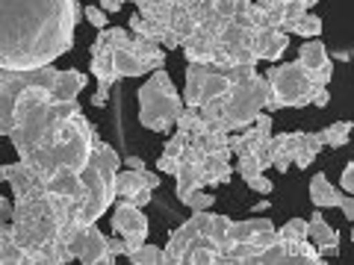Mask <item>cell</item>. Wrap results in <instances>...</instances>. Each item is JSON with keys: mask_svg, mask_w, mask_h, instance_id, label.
Masks as SVG:
<instances>
[{"mask_svg": "<svg viewBox=\"0 0 354 265\" xmlns=\"http://www.w3.org/2000/svg\"><path fill=\"white\" fill-rule=\"evenodd\" d=\"M77 0H0V68H44L74 44Z\"/></svg>", "mask_w": 354, "mask_h": 265, "instance_id": "6da1fadb", "label": "cell"}, {"mask_svg": "<svg viewBox=\"0 0 354 265\" xmlns=\"http://www.w3.org/2000/svg\"><path fill=\"white\" fill-rule=\"evenodd\" d=\"M95 136H97L95 124L83 115V109H80V112H74L71 118L62 121L57 139H53L50 145L32 150L30 157L21 159V162L30 165L32 174H36L41 183H48L50 177L59 174V171H74V174H80V171L86 168L88 157H92Z\"/></svg>", "mask_w": 354, "mask_h": 265, "instance_id": "7a4b0ae2", "label": "cell"}, {"mask_svg": "<svg viewBox=\"0 0 354 265\" xmlns=\"http://www.w3.org/2000/svg\"><path fill=\"white\" fill-rule=\"evenodd\" d=\"M118 153L109 148L101 136H95V148L88 157L86 168L80 171V195L68 206V221L77 227L97 224L109 206L115 201V174H118Z\"/></svg>", "mask_w": 354, "mask_h": 265, "instance_id": "3957f363", "label": "cell"}, {"mask_svg": "<svg viewBox=\"0 0 354 265\" xmlns=\"http://www.w3.org/2000/svg\"><path fill=\"white\" fill-rule=\"evenodd\" d=\"M59 68L44 65V68L15 71V68H0V136L9 139V132L18 127L32 106L48 101L53 83H57Z\"/></svg>", "mask_w": 354, "mask_h": 265, "instance_id": "277c9868", "label": "cell"}, {"mask_svg": "<svg viewBox=\"0 0 354 265\" xmlns=\"http://www.w3.org/2000/svg\"><path fill=\"white\" fill-rule=\"evenodd\" d=\"M266 104H269V83H266L263 74H254L248 80L230 86L227 95H221L218 118H204V121L213 130L239 132L251 127L260 112H266Z\"/></svg>", "mask_w": 354, "mask_h": 265, "instance_id": "5b68a950", "label": "cell"}, {"mask_svg": "<svg viewBox=\"0 0 354 265\" xmlns=\"http://www.w3.org/2000/svg\"><path fill=\"white\" fill-rule=\"evenodd\" d=\"M139 124L151 132H171L183 109V97L165 68L151 71L148 83L139 88Z\"/></svg>", "mask_w": 354, "mask_h": 265, "instance_id": "8992f818", "label": "cell"}, {"mask_svg": "<svg viewBox=\"0 0 354 265\" xmlns=\"http://www.w3.org/2000/svg\"><path fill=\"white\" fill-rule=\"evenodd\" d=\"M263 77H266V83H269V104H266V112H274V109H301L310 104L313 83L307 80V74L298 62L272 65Z\"/></svg>", "mask_w": 354, "mask_h": 265, "instance_id": "52a82bcc", "label": "cell"}, {"mask_svg": "<svg viewBox=\"0 0 354 265\" xmlns=\"http://www.w3.org/2000/svg\"><path fill=\"white\" fill-rule=\"evenodd\" d=\"M234 80H230L227 68H216V65H198L186 62V88H183V106L201 109L204 104L216 101V97L227 95Z\"/></svg>", "mask_w": 354, "mask_h": 265, "instance_id": "ba28073f", "label": "cell"}, {"mask_svg": "<svg viewBox=\"0 0 354 265\" xmlns=\"http://www.w3.org/2000/svg\"><path fill=\"white\" fill-rule=\"evenodd\" d=\"M59 239L65 242V248H68L71 259H80L86 265H113L115 257L106 251V236L97 230V224H65Z\"/></svg>", "mask_w": 354, "mask_h": 265, "instance_id": "9c48e42d", "label": "cell"}, {"mask_svg": "<svg viewBox=\"0 0 354 265\" xmlns=\"http://www.w3.org/2000/svg\"><path fill=\"white\" fill-rule=\"evenodd\" d=\"M160 174H153L148 168H127L115 174V197L127 201L133 206L145 209L153 201V189H160Z\"/></svg>", "mask_w": 354, "mask_h": 265, "instance_id": "30bf717a", "label": "cell"}, {"mask_svg": "<svg viewBox=\"0 0 354 265\" xmlns=\"http://www.w3.org/2000/svg\"><path fill=\"white\" fill-rule=\"evenodd\" d=\"M92 74H95V80H97L92 104L101 109V106H106V101H109V88H113V86L121 80L118 71H115V62H113V44L106 41L104 30H97V39H95V44H92Z\"/></svg>", "mask_w": 354, "mask_h": 265, "instance_id": "8fae6325", "label": "cell"}, {"mask_svg": "<svg viewBox=\"0 0 354 265\" xmlns=\"http://www.w3.org/2000/svg\"><path fill=\"white\" fill-rule=\"evenodd\" d=\"M109 224H113V233H118L121 239L127 242V248H139L142 242L148 239V215L142 213V206H133L127 201H118L115 209H113V218H109Z\"/></svg>", "mask_w": 354, "mask_h": 265, "instance_id": "7c38bea8", "label": "cell"}, {"mask_svg": "<svg viewBox=\"0 0 354 265\" xmlns=\"http://www.w3.org/2000/svg\"><path fill=\"white\" fill-rule=\"evenodd\" d=\"M298 65L304 68L307 80L313 86H328L334 77V62L328 57V48L319 39H304V44L298 48Z\"/></svg>", "mask_w": 354, "mask_h": 265, "instance_id": "4fadbf2b", "label": "cell"}, {"mask_svg": "<svg viewBox=\"0 0 354 265\" xmlns=\"http://www.w3.org/2000/svg\"><path fill=\"white\" fill-rule=\"evenodd\" d=\"M272 136V115L260 112L254 118V124L239 130V132H227V148L234 157H242V153H257Z\"/></svg>", "mask_w": 354, "mask_h": 265, "instance_id": "5bb4252c", "label": "cell"}, {"mask_svg": "<svg viewBox=\"0 0 354 265\" xmlns=\"http://www.w3.org/2000/svg\"><path fill=\"white\" fill-rule=\"evenodd\" d=\"M307 239L316 245V253L322 259L328 257H337L339 253V233H337V227H330L325 215H322V209H313V215H310L307 221Z\"/></svg>", "mask_w": 354, "mask_h": 265, "instance_id": "9a60e30c", "label": "cell"}, {"mask_svg": "<svg viewBox=\"0 0 354 265\" xmlns=\"http://www.w3.org/2000/svg\"><path fill=\"white\" fill-rule=\"evenodd\" d=\"M0 183H9L12 186V195H15V201H21V197H27L32 192H39L44 189V183L39 180L36 174H32L30 165L24 162H9V165H0Z\"/></svg>", "mask_w": 354, "mask_h": 265, "instance_id": "2e32d148", "label": "cell"}, {"mask_svg": "<svg viewBox=\"0 0 354 265\" xmlns=\"http://www.w3.org/2000/svg\"><path fill=\"white\" fill-rule=\"evenodd\" d=\"M234 153L230 148H221L213 153H204L201 157V174H204V186H225L230 177H234Z\"/></svg>", "mask_w": 354, "mask_h": 265, "instance_id": "e0dca14e", "label": "cell"}, {"mask_svg": "<svg viewBox=\"0 0 354 265\" xmlns=\"http://www.w3.org/2000/svg\"><path fill=\"white\" fill-rule=\"evenodd\" d=\"M230 239L234 242H257L260 248H266L274 239V224L269 218L254 215L248 221H230Z\"/></svg>", "mask_w": 354, "mask_h": 265, "instance_id": "ac0fdd59", "label": "cell"}, {"mask_svg": "<svg viewBox=\"0 0 354 265\" xmlns=\"http://www.w3.org/2000/svg\"><path fill=\"white\" fill-rule=\"evenodd\" d=\"M86 86H88V77H86L83 71H77V68H65V71H59V74H57V83H53L50 95H48V101H53V104L77 101V95H80Z\"/></svg>", "mask_w": 354, "mask_h": 265, "instance_id": "d6986e66", "label": "cell"}, {"mask_svg": "<svg viewBox=\"0 0 354 265\" xmlns=\"http://www.w3.org/2000/svg\"><path fill=\"white\" fill-rule=\"evenodd\" d=\"M186 62H198V65H209L216 57V36H209V32H201L195 30L192 36H186L183 44H180Z\"/></svg>", "mask_w": 354, "mask_h": 265, "instance_id": "ffe728a7", "label": "cell"}, {"mask_svg": "<svg viewBox=\"0 0 354 265\" xmlns=\"http://www.w3.org/2000/svg\"><path fill=\"white\" fill-rule=\"evenodd\" d=\"M290 48V36L281 30H257V39H254V53L266 62H278L283 57V50Z\"/></svg>", "mask_w": 354, "mask_h": 265, "instance_id": "44dd1931", "label": "cell"}, {"mask_svg": "<svg viewBox=\"0 0 354 265\" xmlns=\"http://www.w3.org/2000/svg\"><path fill=\"white\" fill-rule=\"evenodd\" d=\"M310 201H313V206L319 209H337L339 201H342V192L337 189L334 183L328 180V174H313V180H310Z\"/></svg>", "mask_w": 354, "mask_h": 265, "instance_id": "7402d4cb", "label": "cell"}, {"mask_svg": "<svg viewBox=\"0 0 354 265\" xmlns=\"http://www.w3.org/2000/svg\"><path fill=\"white\" fill-rule=\"evenodd\" d=\"M218 257H221L218 248L201 233V236H195L189 245L183 248L180 262H186V265H218Z\"/></svg>", "mask_w": 354, "mask_h": 265, "instance_id": "603a6c76", "label": "cell"}, {"mask_svg": "<svg viewBox=\"0 0 354 265\" xmlns=\"http://www.w3.org/2000/svg\"><path fill=\"white\" fill-rule=\"evenodd\" d=\"M278 30L286 32V36L319 39V36H322V18L313 15V12H304V15H298V18H292V21H283Z\"/></svg>", "mask_w": 354, "mask_h": 265, "instance_id": "cb8c5ba5", "label": "cell"}, {"mask_svg": "<svg viewBox=\"0 0 354 265\" xmlns=\"http://www.w3.org/2000/svg\"><path fill=\"white\" fill-rule=\"evenodd\" d=\"M113 62H115V71L118 77L124 80V77H142V74H151L148 65L142 62L136 53H133L127 44H121V48H113Z\"/></svg>", "mask_w": 354, "mask_h": 265, "instance_id": "d4e9b609", "label": "cell"}, {"mask_svg": "<svg viewBox=\"0 0 354 265\" xmlns=\"http://www.w3.org/2000/svg\"><path fill=\"white\" fill-rule=\"evenodd\" d=\"M322 148H325V141H322L319 132H301L298 148H295V157H292V165L295 168H307V165H313Z\"/></svg>", "mask_w": 354, "mask_h": 265, "instance_id": "484cf974", "label": "cell"}, {"mask_svg": "<svg viewBox=\"0 0 354 265\" xmlns=\"http://www.w3.org/2000/svg\"><path fill=\"white\" fill-rule=\"evenodd\" d=\"M351 127H354L351 121H334V124H328L325 130H319V136H322V141H325L330 150H339V148L348 145Z\"/></svg>", "mask_w": 354, "mask_h": 265, "instance_id": "4316f807", "label": "cell"}, {"mask_svg": "<svg viewBox=\"0 0 354 265\" xmlns=\"http://www.w3.org/2000/svg\"><path fill=\"white\" fill-rule=\"evenodd\" d=\"M127 259H130L133 265H157V262H162V248L148 245V242H142L139 248L127 251Z\"/></svg>", "mask_w": 354, "mask_h": 265, "instance_id": "83f0119b", "label": "cell"}, {"mask_svg": "<svg viewBox=\"0 0 354 265\" xmlns=\"http://www.w3.org/2000/svg\"><path fill=\"white\" fill-rule=\"evenodd\" d=\"M236 174L242 177V180H245V177H254V174H266V168H269V165H266L257 153H242V157H236Z\"/></svg>", "mask_w": 354, "mask_h": 265, "instance_id": "f1b7e54d", "label": "cell"}, {"mask_svg": "<svg viewBox=\"0 0 354 265\" xmlns=\"http://www.w3.org/2000/svg\"><path fill=\"white\" fill-rule=\"evenodd\" d=\"M186 145H189V136H186V132H180V130H174L171 136H169V141H165V150H162V157H171V159H177V162H180V157H183Z\"/></svg>", "mask_w": 354, "mask_h": 265, "instance_id": "f546056e", "label": "cell"}, {"mask_svg": "<svg viewBox=\"0 0 354 265\" xmlns=\"http://www.w3.org/2000/svg\"><path fill=\"white\" fill-rule=\"evenodd\" d=\"M281 239H307V221L304 218H290L281 230H274Z\"/></svg>", "mask_w": 354, "mask_h": 265, "instance_id": "4dcf8cb0", "label": "cell"}, {"mask_svg": "<svg viewBox=\"0 0 354 265\" xmlns=\"http://www.w3.org/2000/svg\"><path fill=\"white\" fill-rule=\"evenodd\" d=\"M186 206H189V213H204V209H213V206H216V195H209V192H204V189H198V192L189 195Z\"/></svg>", "mask_w": 354, "mask_h": 265, "instance_id": "1f68e13d", "label": "cell"}, {"mask_svg": "<svg viewBox=\"0 0 354 265\" xmlns=\"http://www.w3.org/2000/svg\"><path fill=\"white\" fill-rule=\"evenodd\" d=\"M245 186H248V189L251 192H257V195H272V189H274V183L269 180V177H266V174H254V177H245Z\"/></svg>", "mask_w": 354, "mask_h": 265, "instance_id": "d6a6232c", "label": "cell"}, {"mask_svg": "<svg viewBox=\"0 0 354 265\" xmlns=\"http://www.w3.org/2000/svg\"><path fill=\"white\" fill-rule=\"evenodd\" d=\"M83 18H86L95 30H104V27L109 24V18H106V12H104L101 6H83Z\"/></svg>", "mask_w": 354, "mask_h": 265, "instance_id": "836d02e7", "label": "cell"}, {"mask_svg": "<svg viewBox=\"0 0 354 265\" xmlns=\"http://www.w3.org/2000/svg\"><path fill=\"white\" fill-rule=\"evenodd\" d=\"M106 251L118 259V257H127V251H130V248H127V242L115 233V236H106Z\"/></svg>", "mask_w": 354, "mask_h": 265, "instance_id": "e575fe53", "label": "cell"}, {"mask_svg": "<svg viewBox=\"0 0 354 265\" xmlns=\"http://www.w3.org/2000/svg\"><path fill=\"white\" fill-rule=\"evenodd\" d=\"M339 192L354 195V162H346V168H342V177H339Z\"/></svg>", "mask_w": 354, "mask_h": 265, "instance_id": "d590c367", "label": "cell"}, {"mask_svg": "<svg viewBox=\"0 0 354 265\" xmlns=\"http://www.w3.org/2000/svg\"><path fill=\"white\" fill-rule=\"evenodd\" d=\"M234 9H236V0H213V12H216L221 21L234 18Z\"/></svg>", "mask_w": 354, "mask_h": 265, "instance_id": "8d00e7d4", "label": "cell"}, {"mask_svg": "<svg viewBox=\"0 0 354 265\" xmlns=\"http://www.w3.org/2000/svg\"><path fill=\"white\" fill-rule=\"evenodd\" d=\"M310 104L313 106H328L330 104V92H328V86H313V95H310Z\"/></svg>", "mask_w": 354, "mask_h": 265, "instance_id": "74e56055", "label": "cell"}, {"mask_svg": "<svg viewBox=\"0 0 354 265\" xmlns=\"http://www.w3.org/2000/svg\"><path fill=\"white\" fill-rule=\"evenodd\" d=\"M339 213L342 215H346L348 221H354V195H346V192H342V201H339Z\"/></svg>", "mask_w": 354, "mask_h": 265, "instance_id": "f35d334b", "label": "cell"}, {"mask_svg": "<svg viewBox=\"0 0 354 265\" xmlns=\"http://www.w3.org/2000/svg\"><path fill=\"white\" fill-rule=\"evenodd\" d=\"M177 165H180V162L171 159V157H160V159H157V168H160L162 174H171V177H174V171H177Z\"/></svg>", "mask_w": 354, "mask_h": 265, "instance_id": "ab89813d", "label": "cell"}, {"mask_svg": "<svg viewBox=\"0 0 354 265\" xmlns=\"http://www.w3.org/2000/svg\"><path fill=\"white\" fill-rule=\"evenodd\" d=\"M12 209H15V204L0 195V221H12Z\"/></svg>", "mask_w": 354, "mask_h": 265, "instance_id": "60d3db41", "label": "cell"}, {"mask_svg": "<svg viewBox=\"0 0 354 265\" xmlns=\"http://www.w3.org/2000/svg\"><path fill=\"white\" fill-rule=\"evenodd\" d=\"M124 6V0H101V9L109 15V12H118V9Z\"/></svg>", "mask_w": 354, "mask_h": 265, "instance_id": "b9f144b4", "label": "cell"}, {"mask_svg": "<svg viewBox=\"0 0 354 265\" xmlns=\"http://www.w3.org/2000/svg\"><path fill=\"white\" fill-rule=\"evenodd\" d=\"M121 165H127V168H145V159H142V157H124V159H121Z\"/></svg>", "mask_w": 354, "mask_h": 265, "instance_id": "7bdbcfd3", "label": "cell"}, {"mask_svg": "<svg viewBox=\"0 0 354 265\" xmlns=\"http://www.w3.org/2000/svg\"><path fill=\"white\" fill-rule=\"evenodd\" d=\"M260 9H274V6H281V3H290V0H254Z\"/></svg>", "mask_w": 354, "mask_h": 265, "instance_id": "ee69618b", "label": "cell"}, {"mask_svg": "<svg viewBox=\"0 0 354 265\" xmlns=\"http://www.w3.org/2000/svg\"><path fill=\"white\" fill-rule=\"evenodd\" d=\"M328 57L337 59V62H348V59H351V50H330Z\"/></svg>", "mask_w": 354, "mask_h": 265, "instance_id": "f6af8a7d", "label": "cell"}, {"mask_svg": "<svg viewBox=\"0 0 354 265\" xmlns=\"http://www.w3.org/2000/svg\"><path fill=\"white\" fill-rule=\"evenodd\" d=\"M266 209H269V201H266V197H263L260 204H254V206H251V213H266Z\"/></svg>", "mask_w": 354, "mask_h": 265, "instance_id": "bcb514c9", "label": "cell"}]
</instances>
